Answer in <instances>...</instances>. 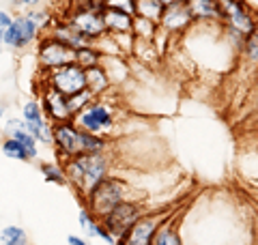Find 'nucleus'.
Returning <instances> with one entry per match:
<instances>
[{"mask_svg": "<svg viewBox=\"0 0 258 245\" xmlns=\"http://www.w3.org/2000/svg\"><path fill=\"white\" fill-rule=\"evenodd\" d=\"M11 24H13V15H11L9 11L0 9V41H3V39L7 37V32H9Z\"/></svg>", "mask_w": 258, "mask_h": 245, "instance_id": "c85d7f7f", "label": "nucleus"}, {"mask_svg": "<svg viewBox=\"0 0 258 245\" xmlns=\"http://www.w3.org/2000/svg\"><path fill=\"white\" fill-rule=\"evenodd\" d=\"M103 24L110 35H134V18L103 7Z\"/></svg>", "mask_w": 258, "mask_h": 245, "instance_id": "dca6fc26", "label": "nucleus"}, {"mask_svg": "<svg viewBox=\"0 0 258 245\" xmlns=\"http://www.w3.org/2000/svg\"><path fill=\"white\" fill-rule=\"evenodd\" d=\"M41 174H43V181L52 183V185H67V176H64L60 161H43Z\"/></svg>", "mask_w": 258, "mask_h": 245, "instance_id": "6ab92c4d", "label": "nucleus"}, {"mask_svg": "<svg viewBox=\"0 0 258 245\" xmlns=\"http://www.w3.org/2000/svg\"><path fill=\"white\" fill-rule=\"evenodd\" d=\"M3 47H5V45H3V41H0V54H3Z\"/></svg>", "mask_w": 258, "mask_h": 245, "instance_id": "72a5a7b5", "label": "nucleus"}, {"mask_svg": "<svg viewBox=\"0 0 258 245\" xmlns=\"http://www.w3.org/2000/svg\"><path fill=\"white\" fill-rule=\"evenodd\" d=\"M76 125L82 132L95 134V136H108L114 129V108L99 99H95L74 118Z\"/></svg>", "mask_w": 258, "mask_h": 245, "instance_id": "20e7f679", "label": "nucleus"}, {"mask_svg": "<svg viewBox=\"0 0 258 245\" xmlns=\"http://www.w3.org/2000/svg\"><path fill=\"white\" fill-rule=\"evenodd\" d=\"M39 3H41V0H13V5L18 7V9H24V11H32V9H37Z\"/></svg>", "mask_w": 258, "mask_h": 245, "instance_id": "c756f323", "label": "nucleus"}, {"mask_svg": "<svg viewBox=\"0 0 258 245\" xmlns=\"http://www.w3.org/2000/svg\"><path fill=\"white\" fill-rule=\"evenodd\" d=\"M22 120L26 122V129L39 144H52V125L50 118L45 116L41 103L30 99L22 105Z\"/></svg>", "mask_w": 258, "mask_h": 245, "instance_id": "9d476101", "label": "nucleus"}, {"mask_svg": "<svg viewBox=\"0 0 258 245\" xmlns=\"http://www.w3.org/2000/svg\"><path fill=\"white\" fill-rule=\"evenodd\" d=\"M39 32H41V28L37 26V22L28 13H22L18 18H13L11 28L3 39V45L9 47V50H24V47L35 43Z\"/></svg>", "mask_w": 258, "mask_h": 245, "instance_id": "9b49d317", "label": "nucleus"}, {"mask_svg": "<svg viewBox=\"0 0 258 245\" xmlns=\"http://www.w3.org/2000/svg\"><path fill=\"white\" fill-rule=\"evenodd\" d=\"M256 110H258V93H256Z\"/></svg>", "mask_w": 258, "mask_h": 245, "instance_id": "f704fd0d", "label": "nucleus"}, {"mask_svg": "<svg viewBox=\"0 0 258 245\" xmlns=\"http://www.w3.org/2000/svg\"><path fill=\"white\" fill-rule=\"evenodd\" d=\"M243 54L249 63L258 65V20H256L254 30L243 39Z\"/></svg>", "mask_w": 258, "mask_h": 245, "instance_id": "a878e982", "label": "nucleus"}, {"mask_svg": "<svg viewBox=\"0 0 258 245\" xmlns=\"http://www.w3.org/2000/svg\"><path fill=\"white\" fill-rule=\"evenodd\" d=\"M45 86H52L54 91L62 93L64 97H74L86 91V69H82L78 63H69L64 67L47 71Z\"/></svg>", "mask_w": 258, "mask_h": 245, "instance_id": "39448f33", "label": "nucleus"}, {"mask_svg": "<svg viewBox=\"0 0 258 245\" xmlns=\"http://www.w3.org/2000/svg\"><path fill=\"white\" fill-rule=\"evenodd\" d=\"M157 30H159V24L149 22V20H144V18H134V37L136 39L153 41V39L157 37Z\"/></svg>", "mask_w": 258, "mask_h": 245, "instance_id": "5701e85b", "label": "nucleus"}, {"mask_svg": "<svg viewBox=\"0 0 258 245\" xmlns=\"http://www.w3.org/2000/svg\"><path fill=\"white\" fill-rule=\"evenodd\" d=\"M191 22H194V18L187 9V5L181 3V5L166 7L164 13H161V20H159V28L166 32H183L191 26Z\"/></svg>", "mask_w": 258, "mask_h": 245, "instance_id": "ddd939ff", "label": "nucleus"}, {"mask_svg": "<svg viewBox=\"0 0 258 245\" xmlns=\"http://www.w3.org/2000/svg\"><path fill=\"white\" fill-rule=\"evenodd\" d=\"M52 144L62 155V159L76 157L82 153V129L74 120L54 122L52 125Z\"/></svg>", "mask_w": 258, "mask_h": 245, "instance_id": "1a4fd4ad", "label": "nucleus"}, {"mask_svg": "<svg viewBox=\"0 0 258 245\" xmlns=\"http://www.w3.org/2000/svg\"><path fill=\"white\" fill-rule=\"evenodd\" d=\"M41 108L45 112V116L52 122H67L74 120V114L69 110V99L62 93L54 91L52 86H43L41 91Z\"/></svg>", "mask_w": 258, "mask_h": 245, "instance_id": "f8f14e48", "label": "nucleus"}, {"mask_svg": "<svg viewBox=\"0 0 258 245\" xmlns=\"http://www.w3.org/2000/svg\"><path fill=\"white\" fill-rule=\"evenodd\" d=\"M187 9L191 13L194 22H215V20H224L222 7L217 0H187Z\"/></svg>", "mask_w": 258, "mask_h": 245, "instance_id": "4468645a", "label": "nucleus"}, {"mask_svg": "<svg viewBox=\"0 0 258 245\" xmlns=\"http://www.w3.org/2000/svg\"><path fill=\"white\" fill-rule=\"evenodd\" d=\"M127 192H129V185L123 178L108 176V178H103L101 183H97L93 190L84 196V207L91 211L97 219H101L114 207H118L120 202L127 200Z\"/></svg>", "mask_w": 258, "mask_h": 245, "instance_id": "f03ea898", "label": "nucleus"}, {"mask_svg": "<svg viewBox=\"0 0 258 245\" xmlns=\"http://www.w3.org/2000/svg\"><path fill=\"white\" fill-rule=\"evenodd\" d=\"M164 7H172V5H181V3H187V0H159Z\"/></svg>", "mask_w": 258, "mask_h": 245, "instance_id": "2f4dec72", "label": "nucleus"}, {"mask_svg": "<svg viewBox=\"0 0 258 245\" xmlns=\"http://www.w3.org/2000/svg\"><path fill=\"white\" fill-rule=\"evenodd\" d=\"M153 245H183L181 232L176 230L172 224L161 226L157 230V234H155V241H153Z\"/></svg>", "mask_w": 258, "mask_h": 245, "instance_id": "b1692460", "label": "nucleus"}, {"mask_svg": "<svg viewBox=\"0 0 258 245\" xmlns=\"http://www.w3.org/2000/svg\"><path fill=\"white\" fill-rule=\"evenodd\" d=\"M78 224L82 226L84 232H86L88 236H93V239H101V241H106V243H110V245H116V239L106 230V228H103V224H101L99 219H97L86 207L80 209V213H78Z\"/></svg>", "mask_w": 258, "mask_h": 245, "instance_id": "2eb2a0df", "label": "nucleus"}, {"mask_svg": "<svg viewBox=\"0 0 258 245\" xmlns=\"http://www.w3.org/2000/svg\"><path fill=\"white\" fill-rule=\"evenodd\" d=\"M108 146V140L101 136L82 132V153H103Z\"/></svg>", "mask_w": 258, "mask_h": 245, "instance_id": "393cba45", "label": "nucleus"}, {"mask_svg": "<svg viewBox=\"0 0 258 245\" xmlns=\"http://www.w3.org/2000/svg\"><path fill=\"white\" fill-rule=\"evenodd\" d=\"M142 215H144V211H142V207L138 202L125 200V202H120L118 207L112 209L106 217H101L99 222L103 224V228H106V230L114 236L116 243H118L120 236L127 232V228L132 226L138 217H142Z\"/></svg>", "mask_w": 258, "mask_h": 245, "instance_id": "6e6552de", "label": "nucleus"}, {"mask_svg": "<svg viewBox=\"0 0 258 245\" xmlns=\"http://www.w3.org/2000/svg\"><path fill=\"white\" fill-rule=\"evenodd\" d=\"M164 9L166 7L159 0H136V18H144L149 22L159 24Z\"/></svg>", "mask_w": 258, "mask_h": 245, "instance_id": "a211bd4d", "label": "nucleus"}, {"mask_svg": "<svg viewBox=\"0 0 258 245\" xmlns=\"http://www.w3.org/2000/svg\"><path fill=\"white\" fill-rule=\"evenodd\" d=\"M166 213H144L127 228V232L120 236L116 245H153L155 234L164 226Z\"/></svg>", "mask_w": 258, "mask_h": 245, "instance_id": "423d86ee", "label": "nucleus"}, {"mask_svg": "<svg viewBox=\"0 0 258 245\" xmlns=\"http://www.w3.org/2000/svg\"><path fill=\"white\" fill-rule=\"evenodd\" d=\"M67 99H69V110H71V114H74V118H76L88 103L95 101V97L88 93V91H82V93H78V95H74V97H67Z\"/></svg>", "mask_w": 258, "mask_h": 245, "instance_id": "bb28decb", "label": "nucleus"}, {"mask_svg": "<svg viewBox=\"0 0 258 245\" xmlns=\"http://www.w3.org/2000/svg\"><path fill=\"white\" fill-rule=\"evenodd\" d=\"M5 114H7V110L3 108V105H0V120H3V116H5Z\"/></svg>", "mask_w": 258, "mask_h": 245, "instance_id": "473e14b6", "label": "nucleus"}, {"mask_svg": "<svg viewBox=\"0 0 258 245\" xmlns=\"http://www.w3.org/2000/svg\"><path fill=\"white\" fill-rule=\"evenodd\" d=\"M103 7L106 9H114L120 13H127L136 18V0H103Z\"/></svg>", "mask_w": 258, "mask_h": 245, "instance_id": "cd10ccee", "label": "nucleus"}, {"mask_svg": "<svg viewBox=\"0 0 258 245\" xmlns=\"http://www.w3.org/2000/svg\"><path fill=\"white\" fill-rule=\"evenodd\" d=\"M62 170L67 176V185H71L84 198L97 183L108 178L110 161L103 153H80L76 157L62 159Z\"/></svg>", "mask_w": 258, "mask_h": 245, "instance_id": "f257e3e1", "label": "nucleus"}, {"mask_svg": "<svg viewBox=\"0 0 258 245\" xmlns=\"http://www.w3.org/2000/svg\"><path fill=\"white\" fill-rule=\"evenodd\" d=\"M76 63L82 69L101 65V52L97 50L95 45H82V47H78V50H76Z\"/></svg>", "mask_w": 258, "mask_h": 245, "instance_id": "412c9836", "label": "nucleus"}, {"mask_svg": "<svg viewBox=\"0 0 258 245\" xmlns=\"http://www.w3.org/2000/svg\"><path fill=\"white\" fill-rule=\"evenodd\" d=\"M67 24L93 45L97 39H101L108 32L106 24H103V5L95 3V0L80 3L78 9H74V13L69 15Z\"/></svg>", "mask_w": 258, "mask_h": 245, "instance_id": "7ed1b4c3", "label": "nucleus"}, {"mask_svg": "<svg viewBox=\"0 0 258 245\" xmlns=\"http://www.w3.org/2000/svg\"><path fill=\"white\" fill-rule=\"evenodd\" d=\"M110 86H112V80L108 76V71L103 69V65H95V67L86 69V91L91 93L95 99L101 97L106 91H110Z\"/></svg>", "mask_w": 258, "mask_h": 245, "instance_id": "f3484780", "label": "nucleus"}, {"mask_svg": "<svg viewBox=\"0 0 258 245\" xmlns=\"http://www.w3.org/2000/svg\"><path fill=\"white\" fill-rule=\"evenodd\" d=\"M67 245H91L86 236H80V234H69L67 236Z\"/></svg>", "mask_w": 258, "mask_h": 245, "instance_id": "7c9ffc66", "label": "nucleus"}, {"mask_svg": "<svg viewBox=\"0 0 258 245\" xmlns=\"http://www.w3.org/2000/svg\"><path fill=\"white\" fill-rule=\"evenodd\" d=\"M0 245H30L28 234L20 226H7L0 230Z\"/></svg>", "mask_w": 258, "mask_h": 245, "instance_id": "aec40b11", "label": "nucleus"}, {"mask_svg": "<svg viewBox=\"0 0 258 245\" xmlns=\"http://www.w3.org/2000/svg\"><path fill=\"white\" fill-rule=\"evenodd\" d=\"M37 58H39V65H41L45 71H54V69L64 67V65H69V63H76V50L69 47L67 43H62L60 39L47 35L41 43H39Z\"/></svg>", "mask_w": 258, "mask_h": 245, "instance_id": "0eeeda50", "label": "nucleus"}, {"mask_svg": "<svg viewBox=\"0 0 258 245\" xmlns=\"http://www.w3.org/2000/svg\"><path fill=\"white\" fill-rule=\"evenodd\" d=\"M3 155L9 159H15V161H30L26 149H24V144L20 140H15V138H5L3 140Z\"/></svg>", "mask_w": 258, "mask_h": 245, "instance_id": "4be33fe9", "label": "nucleus"}]
</instances>
